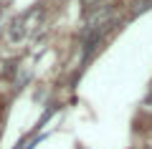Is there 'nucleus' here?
Instances as JSON below:
<instances>
[{
    "label": "nucleus",
    "instance_id": "f03ea898",
    "mask_svg": "<svg viewBox=\"0 0 152 149\" xmlns=\"http://www.w3.org/2000/svg\"><path fill=\"white\" fill-rule=\"evenodd\" d=\"M99 3H102V0H81V5L86 8V10H94V8H96Z\"/></svg>",
    "mask_w": 152,
    "mask_h": 149
},
{
    "label": "nucleus",
    "instance_id": "f257e3e1",
    "mask_svg": "<svg viewBox=\"0 0 152 149\" xmlns=\"http://www.w3.org/2000/svg\"><path fill=\"white\" fill-rule=\"evenodd\" d=\"M41 18H43V8H41V5L20 13V15L8 25V41H10V43H23L33 31H36V25L41 23Z\"/></svg>",
    "mask_w": 152,
    "mask_h": 149
}]
</instances>
